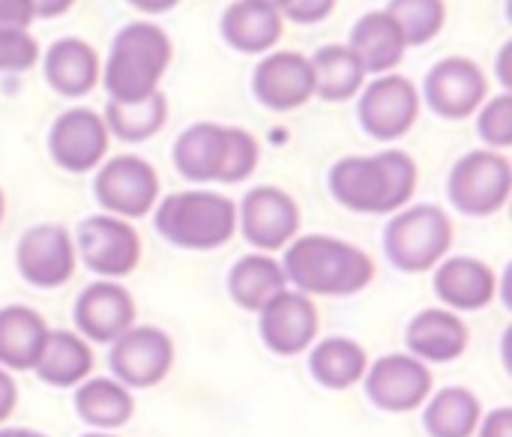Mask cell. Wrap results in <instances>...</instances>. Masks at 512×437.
<instances>
[{
	"label": "cell",
	"instance_id": "cell-1",
	"mask_svg": "<svg viewBox=\"0 0 512 437\" xmlns=\"http://www.w3.org/2000/svg\"><path fill=\"white\" fill-rule=\"evenodd\" d=\"M282 270L285 279L309 297H351L375 279V261L363 249L324 234L291 240Z\"/></svg>",
	"mask_w": 512,
	"mask_h": 437
},
{
	"label": "cell",
	"instance_id": "cell-2",
	"mask_svg": "<svg viewBox=\"0 0 512 437\" xmlns=\"http://www.w3.org/2000/svg\"><path fill=\"white\" fill-rule=\"evenodd\" d=\"M417 189V165L402 150H384L375 156H348L330 171L333 198L354 213H396Z\"/></svg>",
	"mask_w": 512,
	"mask_h": 437
},
{
	"label": "cell",
	"instance_id": "cell-3",
	"mask_svg": "<svg viewBox=\"0 0 512 437\" xmlns=\"http://www.w3.org/2000/svg\"><path fill=\"white\" fill-rule=\"evenodd\" d=\"M258 165V141L234 126L198 123L174 144V168L192 183H240Z\"/></svg>",
	"mask_w": 512,
	"mask_h": 437
},
{
	"label": "cell",
	"instance_id": "cell-4",
	"mask_svg": "<svg viewBox=\"0 0 512 437\" xmlns=\"http://www.w3.org/2000/svg\"><path fill=\"white\" fill-rule=\"evenodd\" d=\"M171 63V39L150 21L126 24L111 45L105 63V90L114 102H138L156 93Z\"/></svg>",
	"mask_w": 512,
	"mask_h": 437
},
{
	"label": "cell",
	"instance_id": "cell-5",
	"mask_svg": "<svg viewBox=\"0 0 512 437\" xmlns=\"http://www.w3.org/2000/svg\"><path fill=\"white\" fill-rule=\"evenodd\" d=\"M156 231L180 249L210 252L225 246L237 231V207L231 198L219 192H177L159 201L156 207Z\"/></svg>",
	"mask_w": 512,
	"mask_h": 437
},
{
	"label": "cell",
	"instance_id": "cell-6",
	"mask_svg": "<svg viewBox=\"0 0 512 437\" xmlns=\"http://www.w3.org/2000/svg\"><path fill=\"white\" fill-rule=\"evenodd\" d=\"M453 246V225L441 207L417 204L396 213L384 228V252L402 273L432 270Z\"/></svg>",
	"mask_w": 512,
	"mask_h": 437
},
{
	"label": "cell",
	"instance_id": "cell-7",
	"mask_svg": "<svg viewBox=\"0 0 512 437\" xmlns=\"http://www.w3.org/2000/svg\"><path fill=\"white\" fill-rule=\"evenodd\" d=\"M512 189L510 159L498 150L462 156L450 174V201L465 216H495L507 207Z\"/></svg>",
	"mask_w": 512,
	"mask_h": 437
},
{
	"label": "cell",
	"instance_id": "cell-8",
	"mask_svg": "<svg viewBox=\"0 0 512 437\" xmlns=\"http://www.w3.org/2000/svg\"><path fill=\"white\" fill-rule=\"evenodd\" d=\"M108 366L114 381L129 390H150L162 384L174 366V342L156 327H129L111 342Z\"/></svg>",
	"mask_w": 512,
	"mask_h": 437
},
{
	"label": "cell",
	"instance_id": "cell-9",
	"mask_svg": "<svg viewBox=\"0 0 512 437\" xmlns=\"http://www.w3.org/2000/svg\"><path fill=\"white\" fill-rule=\"evenodd\" d=\"M366 399L384 414H411L432 396V372L411 354H387L363 375Z\"/></svg>",
	"mask_w": 512,
	"mask_h": 437
},
{
	"label": "cell",
	"instance_id": "cell-10",
	"mask_svg": "<svg viewBox=\"0 0 512 437\" xmlns=\"http://www.w3.org/2000/svg\"><path fill=\"white\" fill-rule=\"evenodd\" d=\"M75 252L84 267L105 276L120 279L129 276L141 261L138 231L120 216H87L75 234Z\"/></svg>",
	"mask_w": 512,
	"mask_h": 437
},
{
	"label": "cell",
	"instance_id": "cell-11",
	"mask_svg": "<svg viewBox=\"0 0 512 437\" xmlns=\"http://www.w3.org/2000/svg\"><path fill=\"white\" fill-rule=\"evenodd\" d=\"M93 192L108 213L141 219L153 210L159 198V177L153 165L141 156H114L99 168Z\"/></svg>",
	"mask_w": 512,
	"mask_h": 437
},
{
	"label": "cell",
	"instance_id": "cell-12",
	"mask_svg": "<svg viewBox=\"0 0 512 437\" xmlns=\"http://www.w3.org/2000/svg\"><path fill=\"white\" fill-rule=\"evenodd\" d=\"M75 243L66 228L60 225H36L24 231L15 249L18 273L27 285L51 291L72 279L75 273Z\"/></svg>",
	"mask_w": 512,
	"mask_h": 437
},
{
	"label": "cell",
	"instance_id": "cell-13",
	"mask_svg": "<svg viewBox=\"0 0 512 437\" xmlns=\"http://www.w3.org/2000/svg\"><path fill=\"white\" fill-rule=\"evenodd\" d=\"M240 228L243 237L261 252L285 249L297 237L300 207L276 186H255L240 204Z\"/></svg>",
	"mask_w": 512,
	"mask_h": 437
},
{
	"label": "cell",
	"instance_id": "cell-14",
	"mask_svg": "<svg viewBox=\"0 0 512 437\" xmlns=\"http://www.w3.org/2000/svg\"><path fill=\"white\" fill-rule=\"evenodd\" d=\"M420 114V93L402 75L375 78L360 99V123L378 141L402 138Z\"/></svg>",
	"mask_w": 512,
	"mask_h": 437
},
{
	"label": "cell",
	"instance_id": "cell-15",
	"mask_svg": "<svg viewBox=\"0 0 512 437\" xmlns=\"http://www.w3.org/2000/svg\"><path fill=\"white\" fill-rule=\"evenodd\" d=\"M48 150L54 162L72 174L93 171L108 150V126L90 108H69L60 114L48 135Z\"/></svg>",
	"mask_w": 512,
	"mask_h": 437
},
{
	"label": "cell",
	"instance_id": "cell-16",
	"mask_svg": "<svg viewBox=\"0 0 512 437\" xmlns=\"http://www.w3.org/2000/svg\"><path fill=\"white\" fill-rule=\"evenodd\" d=\"M318 309L309 294L282 291L261 309V339L279 357H297L318 336Z\"/></svg>",
	"mask_w": 512,
	"mask_h": 437
},
{
	"label": "cell",
	"instance_id": "cell-17",
	"mask_svg": "<svg viewBox=\"0 0 512 437\" xmlns=\"http://www.w3.org/2000/svg\"><path fill=\"white\" fill-rule=\"evenodd\" d=\"M72 318L81 339L111 345L135 324V300L117 282H93L78 294Z\"/></svg>",
	"mask_w": 512,
	"mask_h": 437
},
{
	"label": "cell",
	"instance_id": "cell-18",
	"mask_svg": "<svg viewBox=\"0 0 512 437\" xmlns=\"http://www.w3.org/2000/svg\"><path fill=\"white\" fill-rule=\"evenodd\" d=\"M486 90L489 84H486L483 69L465 57L441 60L438 66H432L426 78V99L432 111L450 120H459L477 111L480 102L486 99Z\"/></svg>",
	"mask_w": 512,
	"mask_h": 437
},
{
	"label": "cell",
	"instance_id": "cell-19",
	"mask_svg": "<svg viewBox=\"0 0 512 437\" xmlns=\"http://www.w3.org/2000/svg\"><path fill=\"white\" fill-rule=\"evenodd\" d=\"M252 87H255V96L273 111L300 108L303 102H309V96H315L312 63L309 57L297 51L270 54L258 63Z\"/></svg>",
	"mask_w": 512,
	"mask_h": 437
},
{
	"label": "cell",
	"instance_id": "cell-20",
	"mask_svg": "<svg viewBox=\"0 0 512 437\" xmlns=\"http://www.w3.org/2000/svg\"><path fill=\"white\" fill-rule=\"evenodd\" d=\"M435 267V294L456 312H480L498 294V279L480 258H450Z\"/></svg>",
	"mask_w": 512,
	"mask_h": 437
},
{
	"label": "cell",
	"instance_id": "cell-21",
	"mask_svg": "<svg viewBox=\"0 0 512 437\" xmlns=\"http://www.w3.org/2000/svg\"><path fill=\"white\" fill-rule=\"evenodd\" d=\"M411 357L423 363H453L468 351L471 333L456 312L447 309H423L411 318L405 333Z\"/></svg>",
	"mask_w": 512,
	"mask_h": 437
},
{
	"label": "cell",
	"instance_id": "cell-22",
	"mask_svg": "<svg viewBox=\"0 0 512 437\" xmlns=\"http://www.w3.org/2000/svg\"><path fill=\"white\" fill-rule=\"evenodd\" d=\"M33 372L48 387H60V390L78 387L93 372V351L78 333L48 330L45 345L33 363Z\"/></svg>",
	"mask_w": 512,
	"mask_h": 437
},
{
	"label": "cell",
	"instance_id": "cell-23",
	"mask_svg": "<svg viewBox=\"0 0 512 437\" xmlns=\"http://www.w3.org/2000/svg\"><path fill=\"white\" fill-rule=\"evenodd\" d=\"M222 33L231 48L243 54H264L282 36L279 6L267 0H237L228 6L222 18Z\"/></svg>",
	"mask_w": 512,
	"mask_h": 437
},
{
	"label": "cell",
	"instance_id": "cell-24",
	"mask_svg": "<svg viewBox=\"0 0 512 437\" xmlns=\"http://www.w3.org/2000/svg\"><path fill=\"white\" fill-rule=\"evenodd\" d=\"M75 414L81 423L99 432L123 429L135 414V399L129 387L111 378H84L75 390Z\"/></svg>",
	"mask_w": 512,
	"mask_h": 437
},
{
	"label": "cell",
	"instance_id": "cell-25",
	"mask_svg": "<svg viewBox=\"0 0 512 437\" xmlns=\"http://www.w3.org/2000/svg\"><path fill=\"white\" fill-rule=\"evenodd\" d=\"M48 327L39 312L27 306H3L0 309V366L9 372L33 369Z\"/></svg>",
	"mask_w": 512,
	"mask_h": 437
},
{
	"label": "cell",
	"instance_id": "cell-26",
	"mask_svg": "<svg viewBox=\"0 0 512 437\" xmlns=\"http://www.w3.org/2000/svg\"><path fill=\"white\" fill-rule=\"evenodd\" d=\"M45 78L60 96H87L99 81V57L81 39H60L45 54Z\"/></svg>",
	"mask_w": 512,
	"mask_h": 437
},
{
	"label": "cell",
	"instance_id": "cell-27",
	"mask_svg": "<svg viewBox=\"0 0 512 437\" xmlns=\"http://www.w3.org/2000/svg\"><path fill=\"white\" fill-rule=\"evenodd\" d=\"M285 285L288 279L282 264L264 252L240 258L228 273V294L246 312H261L276 294L285 291Z\"/></svg>",
	"mask_w": 512,
	"mask_h": 437
},
{
	"label": "cell",
	"instance_id": "cell-28",
	"mask_svg": "<svg viewBox=\"0 0 512 437\" xmlns=\"http://www.w3.org/2000/svg\"><path fill=\"white\" fill-rule=\"evenodd\" d=\"M348 48L360 57V63H363L366 72H387V69H393L402 60V51L408 45H405V36H402L399 24L384 9V12L363 15L354 24V33H351V45Z\"/></svg>",
	"mask_w": 512,
	"mask_h": 437
},
{
	"label": "cell",
	"instance_id": "cell-29",
	"mask_svg": "<svg viewBox=\"0 0 512 437\" xmlns=\"http://www.w3.org/2000/svg\"><path fill=\"white\" fill-rule=\"evenodd\" d=\"M369 369V357L363 345L345 336L321 339L309 354V372L324 390H351L363 381Z\"/></svg>",
	"mask_w": 512,
	"mask_h": 437
},
{
	"label": "cell",
	"instance_id": "cell-30",
	"mask_svg": "<svg viewBox=\"0 0 512 437\" xmlns=\"http://www.w3.org/2000/svg\"><path fill=\"white\" fill-rule=\"evenodd\" d=\"M480 420L483 405L465 387H444L429 399L423 411V426L429 437H474Z\"/></svg>",
	"mask_w": 512,
	"mask_h": 437
},
{
	"label": "cell",
	"instance_id": "cell-31",
	"mask_svg": "<svg viewBox=\"0 0 512 437\" xmlns=\"http://www.w3.org/2000/svg\"><path fill=\"white\" fill-rule=\"evenodd\" d=\"M309 63L315 75V93L327 102H345L363 87L366 69L348 45H324L315 51V57H309Z\"/></svg>",
	"mask_w": 512,
	"mask_h": 437
},
{
	"label": "cell",
	"instance_id": "cell-32",
	"mask_svg": "<svg viewBox=\"0 0 512 437\" xmlns=\"http://www.w3.org/2000/svg\"><path fill=\"white\" fill-rule=\"evenodd\" d=\"M165 117H168V102L159 90L138 102H114L111 99L105 108L108 132H114L123 141H144V138L156 135L162 129Z\"/></svg>",
	"mask_w": 512,
	"mask_h": 437
},
{
	"label": "cell",
	"instance_id": "cell-33",
	"mask_svg": "<svg viewBox=\"0 0 512 437\" xmlns=\"http://www.w3.org/2000/svg\"><path fill=\"white\" fill-rule=\"evenodd\" d=\"M387 12L399 24L405 45H426L432 42L447 18L444 0H390Z\"/></svg>",
	"mask_w": 512,
	"mask_h": 437
},
{
	"label": "cell",
	"instance_id": "cell-34",
	"mask_svg": "<svg viewBox=\"0 0 512 437\" xmlns=\"http://www.w3.org/2000/svg\"><path fill=\"white\" fill-rule=\"evenodd\" d=\"M480 138L495 147V150H507L512 144V96L501 93L495 96L483 114H480Z\"/></svg>",
	"mask_w": 512,
	"mask_h": 437
},
{
	"label": "cell",
	"instance_id": "cell-35",
	"mask_svg": "<svg viewBox=\"0 0 512 437\" xmlns=\"http://www.w3.org/2000/svg\"><path fill=\"white\" fill-rule=\"evenodd\" d=\"M39 57V45L27 30H0V72L30 69Z\"/></svg>",
	"mask_w": 512,
	"mask_h": 437
},
{
	"label": "cell",
	"instance_id": "cell-36",
	"mask_svg": "<svg viewBox=\"0 0 512 437\" xmlns=\"http://www.w3.org/2000/svg\"><path fill=\"white\" fill-rule=\"evenodd\" d=\"M336 0H285V15L297 24H315L333 12Z\"/></svg>",
	"mask_w": 512,
	"mask_h": 437
},
{
	"label": "cell",
	"instance_id": "cell-37",
	"mask_svg": "<svg viewBox=\"0 0 512 437\" xmlns=\"http://www.w3.org/2000/svg\"><path fill=\"white\" fill-rule=\"evenodd\" d=\"M33 18L30 0H0V30H27Z\"/></svg>",
	"mask_w": 512,
	"mask_h": 437
},
{
	"label": "cell",
	"instance_id": "cell-38",
	"mask_svg": "<svg viewBox=\"0 0 512 437\" xmlns=\"http://www.w3.org/2000/svg\"><path fill=\"white\" fill-rule=\"evenodd\" d=\"M480 437H512V408H495L477 426Z\"/></svg>",
	"mask_w": 512,
	"mask_h": 437
},
{
	"label": "cell",
	"instance_id": "cell-39",
	"mask_svg": "<svg viewBox=\"0 0 512 437\" xmlns=\"http://www.w3.org/2000/svg\"><path fill=\"white\" fill-rule=\"evenodd\" d=\"M15 405H18V387H15V381H12L9 369L0 366V426L12 417Z\"/></svg>",
	"mask_w": 512,
	"mask_h": 437
},
{
	"label": "cell",
	"instance_id": "cell-40",
	"mask_svg": "<svg viewBox=\"0 0 512 437\" xmlns=\"http://www.w3.org/2000/svg\"><path fill=\"white\" fill-rule=\"evenodd\" d=\"M30 3H33L36 18H54V15H63L75 0H30Z\"/></svg>",
	"mask_w": 512,
	"mask_h": 437
},
{
	"label": "cell",
	"instance_id": "cell-41",
	"mask_svg": "<svg viewBox=\"0 0 512 437\" xmlns=\"http://www.w3.org/2000/svg\"><path fill=\"white\" fill-rule=\"evenodd\" d=\"M135 9H141V12H168L171 6H177L180 0H129Z\"/></svg>",
	"mask_w": 512,
	"mask_h": 437
},
{
	"label": "cell",
	"instance_id": "cell-42",
	"mask_svg": "<svg viewBox=\"0 0 512 437\" xmlns=\"http://www.w3.org/2000/svg\"><path fill=\"white\" fill-rule=\"evenodd\" d=\"M510 51H512V45L507 42V45H504V51H501V81H504L507 87L512 84V75L507 72V60H510Z\"/></svg>",
	"mask_w": 512,
	"mask_h": 437
},
{
	"label": "cell",
	"instance_id": "cell-43",
	"mask_svg": "<svg viewBox=\"0 0 512 437\" xmlns=\"http://www.w3.org/2000/svg\"><path fill=\"white\" fill-rule=\"evenodd\" d=\"M0 437H45V435L30 432V429H0Z\"/></svg>",
	"mask_w": 512,
	"mask_h": 437
},
{
	"label": "cell",
	"instance_id": "cell-44",
	"mask_svg": "<svg viewBox=\"0 0 512 437\" xmlns=\"http://www.w3.org/2000/svg\"><path fill=\"white\" fill-rule=\"evenodd\" d=\"M81 437H117V435H105V432H90V435H81Z\"/></svg>",
	"mask_w": 512,
	"mask_h": 437
},
{
	"label": "cell",
	"instance_id": "cell-45",
	"mask_svg": "<svg viewBox=\"0 0 512 437\" xmlns=\"http://www.w3.org/2000/svg\"><path fill=\"white\" fill-rule=\"evenodd\" d=\"M267 3H273V6H285V0H267Z\"/></svg>",
	"mask_w": 512,
	"mask_h": 437
},
{
	"label": "cell",
	"instance_id": "cell-46",
	"mask_svg": "<svg viewBox=\"0 0 512 437\" xmlns=\"http://www.w3.org/2000/svg\"><path fill=\"white\" fill-rule=\"evenodd\" d=\"M0 219H3V192H0Z\"/></svg>",
	"mask_w": 512,
	"mask_h": 437
}]
</instances>
